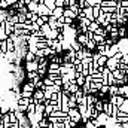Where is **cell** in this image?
I'll return each mask as SVG.
<instances>
[{"instance_id": "1", "label": "cell", "mask_w": 128, "mask_h": 128, "mask_svg": "<svg viewBox=\"0 0 128 128\" xmlns=\"http://www.w3.org/2000/svg\"><path fill=\"white\" fill-rule=\"evenodd\" d=\"M68 116H70V119L74 121L76 124H78L79 121H82V113L79 112L78 107H70V110H68Z\"/></svg>"}, {"instance_id": "2", "label": "cell", "mask_w": 128, "mask_h": 128, "mask_svg": "<svg viewBox=\"0 0 128 128\" xmlns=\"http://www.w3.org/2000/svg\"><path fill=\"white\" fill-rule=\"evenodd\" d=\"M39 15H52V10L43 3V2H39Z\"/></svg>"}, {"instance_id": "3", "label": "cell", "mask_w": 128, "mask_h": 128, "mask_svg": "<svg viewBox=\"0 0 128 128\" xmlns=\"http://www.w3.org/2000/svg\"><path fill=\"white\" fill-rule=\"evenodd\" d=\"M106 66L113 72V70H116V68L119 67V60H118V58H115V57H110V58L107 60V64H106Z\"/></svg>"}, {"instance_id": "4", "label": "cell", "mask_w": 128, "mask_h": 128, "mask_svg": "<svg viewBox=\"0 0 128 128\" xmlns=\"http://www.w3.org/2000/svg\"><path fill=\"white\" fill-rule=\"evenodd\" d=\"M39 68V60L36 58L34 61H26V70L27 72H34Z\"/></svg>"}, {"instance_id": "5", "label": "cell", "mask_w": 128, "mask_h": 128, "mask_svg": "<svg viewBox=\"0 0 128 128\" xmlns=\"http://www.w3.org/2000/svg\"><path fill=\"white\" fill-rule=\"evenodd\" d=\"M33 97L37 100V103H43V100H45V91L40 90V88H37V90L33 92Z\"/></svg>"}, {"instance_id": "6", "label": "cell", "mask_w": 128, "mask_h": 128, "mask_svg": "<svg viewBox=\"0 0 128 128\" xmlns=\"http://www.w3.org/2000/svg\"><path fill=\"white\" fill-rule=\"evenodd\" d=\"M84 12H85V15L91 20V21H96V15H94V6H86L85 9H84Z\"/></svg>"}, {"instance_id": "7", "label": "cell", "mask_w": 128, "mask_h": 128, "mask_svg": "<svg viewBox=\"0 0 128 128\" xmlns=\"http://www.w3.org/2000/svg\"><path fill=\"white\" fill-rule=\"evenodd\" d=\"M109 116H110V115H107L106 112H100V115H98V118H97V119H98V122H100V125H101V127H104V125H106V122H107Z\"/></svg>"}, {"instance_id": "8", "label": "cell", "mask_w": 128, "mask_h": 128, "mask_svg": "<svg viewBox=\"0 0 128 128\" xmlns=\"http://www.w3.org/2000/svg\"><path fill=\"white\" fill-rule=\"evenodd\" d=\"M21 90H24V91H30V92H34L37 88H36V85H34V82L32 80H28V82H26L24 85H22V88Z\"/></svg>"}, {"instance_id": "9", "label": "cell", "mask_w": 128, "mask_h": 128, "mask_svg": "<svg viewBox=\"0 0 128 128\" xmlns=\"http://www.w3.org/2000/svg\"><path fill=\"white\" fill-rule=\"evenodd\" d=\"M76 40H78L79 43H82V45L85 46V45L88 43V40H90V39L86 37V34H85V33H79V34L76 36Z\"/></svg>"}, {"instance_id": "10", "label": "cell", "mask_w": 128, "mask_h": 128, "mask_svg": "<svg viewBox=\"0 0 128 128\" xmlns=\"http://www.w3.org/2000/svg\"><path fill=\"white\" fill-rule=\"evenodd\" d=\"M64 9H66L64 6H57V8L52 10V15H54L55 18H60V16H63V15H64Z\"/></svg>"}, {"instance_id": "11", "label": "cell", "mask_w": 128, "mask_h": 128, "mask_svg": "<svg viewBox=\"0 0 128 128\" xmlns=\"http://www.w3.org/2000/svg\"><path fill=\"white\" fill-rule=\"evenodd\" d=\"M27 16H28V21H27V22H36L40 15H39V12H32V10H28V12H27Z\"/></svg>"}, {"instance_id": "12", "label": "cell", "mask_w": 128, "mask_h": 128, "mask_svg": "<svg viewBox=\"0 0 128 128\" xmlns=\"http://www.w3.org/2000/svg\"><path fill=\"white\" fill-rule=\"evenodd\" d=\"M8 18H9V10L0 8V22H6Z\"/></svg>"}, {"instance_id": "13", "label": "cell", "mask_w": 128, "mask_h": 128, "mask_svg": "<svg viewBox=\"0 0 128 128\" xmlns=\"http://www.w3.org/2000/svg\"><path fill=\"white\" fill-rule=\"evenodd\" d=\"M27 8H28V10H32V12H37V10H39V2L32 0V2L27 4Z\"/></svg>"}, {"instance_id": "14", "label": "cell", "mask_w": 128, "mask_h": 128, "mask_svg": "<svg viewBox=\"0 0 128 128\" xmlns=\"http://www.w3.org/2000/svg\"><path fill=\"white\" fill-rule=\"evenodd\" d=\"M119 94V85H110V90H109V96H116Z\"/></svg>"}, {"instance_id": "15", "label": "cell", "mask_w": 128, "mask_h": 128, "mask_svg": "<svg viewBox=\"0 0 128 128\" xmlns=\"http://www.w3.org/2000/svg\"><path fill=\"white\" fill-rule=\"evenodd\" d=\"M85 48H86V49H91V51H94V49H97V42L94 40V39L88 40V43L85 45Z\"/></svg>"}, {"instance_id": "16", "label": "cell", "mask_w": 128, "mask_h": 128, "mask_svg": "<svg viewBox=\"0 0 128 128\" xmlns=\"http://www.w3.org/2000/svg\"><path fill=\"white\" fill-rule=\"evenodd\" d=\"M42 2H43V3H45V4H46L49 9H51V10H54V9L57 8V3H55V0H42Z\"/></svg>"}, {"instance_id": "17", "label": "cell", "mask_w": 128, "mask_h": 128, "mask_svg": "<svg viewBox=\"0 0 128 128\" xmlns=\"http://www.w3.org/2000/svg\"><path fill=\"white\" fill-rule=\"evenodd\" d=\"M119 94L128 98V84H125V85H121V86H119Z\"/></svg>"}, {"instance_id": "18", "label": "cell", "mask_w": 128, "mask_h": 128, "mask_svg": "<svg viewBox=\"0 0 128 128\" xmlns=\"http://www.w3.org/2000/svg\"><path fill=\"white\" fill-rule=\"evenodd\" d=\"M96 101H97V98L94 97V94H88V96H86V104H88V106H94Z\"/></svg>"}, {"instance_id": "19", "label": "cell", "mask_w": 128, "mask_h": 128, "mask_svg": "<svg viewBox=\"0 0 128 128\" xmlns=\"http://www.w3.org/2000/svg\"><path fill=\"white\" fill-rule=\"evenodd\" d=\"M72 48H73L74 51H80V49H82V48H85V46H84L82 43H79V42H78V40L74 39V40L72 42Z\"/></svg>"}, {"instance_id": "20", "label": "cell", "mask_w": 128, "mask_h": 128, "mask_svg": "<svg viewBox=\"0 0 128 128\" xmlns=\"http://www.w3.org/2000/svg\"><path fill=\"white\" fill-rule=\"evenodd\" d=\"M112 73H113V76H115L116 79H122V78L125 76V73H124V72H122L121 68H116V70H113Z\"/></svg>"}, {"instance_id": "21", "label": "cell", "mask_w": 128, "mask_h": 128, "mask_svg": "<svg viewBox=\"0 0 128 128\" xmlns=\"http://www.w3.org/2000/svg\"><path fill=\"white\" fill-rule=\"evenodd\" d=\"M8 21H9V22H12L14 26H15L16 22H20V16H18V14H15V15H9Z\"/></svg>"}, {"instance_id": "22", "label": "cell", "mask_w": 128, "mask_h": 128, "mask_svg": "<svg viewBox=\"0 0 128 128\" xmlns=\"http://www.w3.org/2000/svg\"><path fill=\"white\" fill-rule=\"evenodd\" d=\"M94 107H96L98 112H103V109H104V101H101V100H97L96 104H94Z\"/></svg>"}, {"instance_id": "23", "label": "cell", "mask_w": 128, "mask_h": 128, "mask_svg": "<svg viewBox=\"0 0 128 128\" xmlns=\"http://www.w3.org/2000/svg\"><path fill=\"white\" fill-rule=\"evenodd\" d=\"M39 76V72L37 70H34V72H27V78H28V80H33L34 78H37Z\"/></svg>"}, {"instance_id": "24", "label": "cell", "mask_w": 128, "mask_h": 128, "mask_svg": "<svg viewBox=\"0 0 128 128\" xmlns=\"http://www.w3.org/2000/svg\"><path fill=\"white\" fill-rule=\"evenodd\" d=\"M98 27H100V24H98L97 21H92V22L90 24V27H88V30H91V32H94V33H96Z\"/></svg>"}, {"instance_id": "25", "label": "cell", "mask_w": 128, "mask_h": 128, "mask_svg": "<svg viewBox=\"0 0 128 128\" xmlns=\"http://www.w3.org/2000/svg\"><path fill=\"white\" fill-rule=\"evenodd\" d=\"M43 84H45L46 86H51V85H54V79H52L51 76H46V78L43 79Z\"/></svg>"}, {"instance_id": "26", "label": "cell", "mask_w": 128, "mask_h": 128, "mask_svg": "<svg viewBox=\"0 0 128 128\" xmlns=\"http://www.w3.org/2000/svg\"><path fill=\"white\" fill-rule=\"evenodd\" d=\"M70 70H72V68H70L68 66H66V64H64V66L61 64V67H60V72H61V74H66V73H68Z\"/></svg>"}, {"instance_id": "27", "label": "cell", "mask_w": 128, "mask_h": 128, "mask_svg": "<svg viewBox=\"0 0 128 128\" xmlns=\"http://www.w3.org/2000/svg\"><path fill=\"white\" fill-rule=\"evenodd\" d=\"M119 109H121L122 112H125V113H128V98H125L124 104H122V106H119Z\"/></svg>"}, {"instance_id": "28", "label": "cell", "mask_w": 128, "mask_h": 128, "mask_svg": "<svg viewBox=\"0 0 128 128\" xmlns=\"http://www.w3.org/2000/svg\"><path fill=\"white\" fill-rule=\"evenodd\" d=\"M128 33V28H125V27H119V37H125Z\"/></svg>"}, {"instance_id": "29", "label": "cell", "mask_w": 128, "mask_h": 128, "mask_svg": "<svg viewBox=\"0 0 128 128\" xmlns=\"http://www.w3.org/2000/svg\"><path fill=\"white\" fill-rule=\"evenodd\" d=\"M78 6H79L82 10H84V9L88 6V4H86V0H78Z\"/></svg>"}, {"instance_id": "30", "label": "cell", "mask_w": 128, "mask_h": 128, "mask_svg": "<svg viewBox=\"0 0 128 128\" xmlns=\"http://www.w3.org/2000/svg\"><path fill=\"white\" fill-rule=\"evenodd\" d=\"M9 6H10V4H9L8 0H0V8H2V9H8Z\"/></svg>"}, {"instance_id": "31", "label": "cell", "mask_w": 128, "mask_h": 128, "mask_svg": "<svg viewBox=\"0 0 128 128\" xmlns=\"http://www.w3.org/2000/svg\"><path fill=\"white\" fill-rule=\"evenodd\" d=\"M84 124H85V127H86V128H94V127H96V124H94V121H92V119H88V121H86V122H84Z\"/></svg>"}, {"instance_id": "32", "label": "cell", "mask_w": 128, "mask_h": 128, "mask_svg": "<svg viewBox=\"0 0 128 128\" xmlns=\"http://www.w3.org/2000/svg\"><path fill=\"white\" fill-rule=\"evenodd\" d=\"M122 61L125 64H128V54H124V58H122Z\"/></svg>"}, {"instance_id": "33", "label": "cell", "mask_w": 128, "mask_h": 128, "mask_svg": "<svg viewBox=\"0 0 128 128\" xmlns=\"http://www.w3.org/2000/svg\"><path fill=\"white\" fill-rule=\"evenodd\" d=\"M0 112H2V104H0ZM2 113H3V112H2Z\"/></svg>"}, {"instance_id": "34", "label": "cell", "mask_w": 128, "mask_h": 128, "mask_svg": "<svg viewBox=\"0 0 128 128\" xmlns=\"http://www.w3.org/2000/svg\"><path fill=\"white\" fill-rule=\"evenodd\" d=\"M0 27H2V22H0Z\"/></svg>"}, {"instance_id": "35", "label": "cell", "mask_w": 128, "mask_h": 128, "mask_svg": "<svg viewBox=\"0 0 128 128\" xmlns=\"http://www.w3.org/2000/svg\"><path fill=\"white\" fill-rule=\"evenodd\" d=\"M84 128H86V127H84Z\"/></svg>"}, {"instance_id": "36", "label": "cell", "mask_w": 128, "mask_h": 128, "mask_svg": "<svg viewBox=\"0 0 128 128\" xmlns=\"http://www.w3.org/2000/svg\"><path fill=\"white\" fill-rule=\"evenodd\" d=\"M127 28H128V26H127Z\"/></svg>"}, {"instance_id": "37", "label": "cell", "mask_w": 128, "mask_h": 128, "mask_svg": "<svg viewBox=\"0 0 128 128\" xmlns=\"http://www.w3.org/2000/svg\"><path fill=\"white\" fill-rule=\"evenodd\" d=\"M0 98H2V97H0Z\"/></svg>"}, {"instance_id": "38", "label": "cell", "mask_w": 128, "mask_h": 128, "mask_svg": "<svg viewBox=\"0 0 128 128\" xmlns=\"http://www.w3.org/2000/svg\"><path fill=\"white\" fill-rule=\"evenodd\" d=\"M127 16H128V15H127Z\"/></svg>"}]
</instances>
